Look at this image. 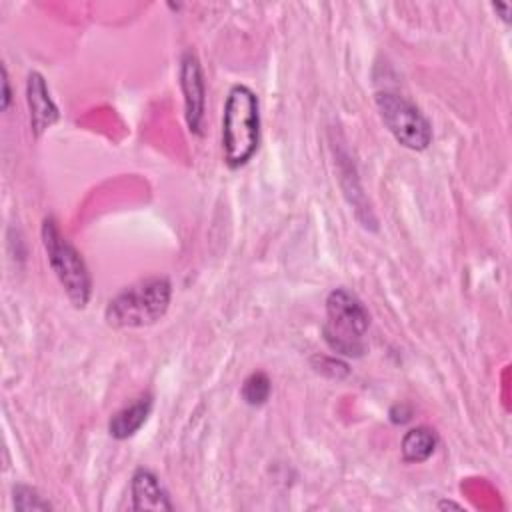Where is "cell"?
<instances>
[{"label":"cell","instance_id":"obj_10","mask_svg":"<svg viewBox=\"0 0 512 512\" xmlns=\"http://www.w3.org/2000/svg\"><path fill=\"white\" fill-rule=\"evenodd\" d=\"M438 448V436L432 428L428 426H416L410 428L400 442V452L402 460L410 464H420L426 462Z\"/></svg>","mask_w":512,"mask_h":512},{"label":"cell","instance_id":"obj_12","mask_svg":"<svg viewBox=\"0 0 512 512\" xmlns=\"http://www.w3.org/2000/svg\"><path fill=\"white\" fill-rule=\"evenodd\" d=\"M14 506L18 510H52V504L44 500L36 488L22 484L14 488Z\"/></svg>","mask_w":512,"mask_h":512},{"label":"cell","instance_id":"obj_16","mask_svg":"<svg viewBox=\"0 0 512 512\" xmlns=\"http://www.w3.org/2000/svg\"><path fill=\"white\" fill-rule=\"evenodd\" d=\"M438 508H456V510H462V506H460V504H454V502H446V500H444V502H440V504H438Z\"/></svg>","mask_w":512,"mask_h":512},{"label":"cell","instance_id":"obj_5","mask_svg":"<svg viewBox=\"0 0 512 512\" xmlns=\"http://www.w3.org/2000/svg\"><path fill=\"white\" fill-rule=\"evenodd\" d=\"M376 108L388 132L408 150H426L432 142V126L428 118L410 100L396 92H376Z\"/></svg>","mask_w":512,"mask_h":512},{"label":"cell","instance_id":"obj_14","mask_svg":"<svg viewBox=\"0 0 512 512\" xmlns=\"http://www.w3.org/2000/svg\"><path fill=\"white\" fill-rule=\"evenodd\" d=\"M12 100V92H10V82H8V72L2 66V110H6L10 106Z\"/></svg>","mask_w":512,"mask_h":512},{"label":"cell","instance_id":"obj_8","mask_svg":"<svg viewBox=\"0 0 512 512\" xmlns=\"http://www.w3.org/2000/svg\"><path fill=\"white\" fill-rule=\"evenodd\" d=\"M130 492H132V510L144 512H170L174 510L168 492L162 488L158 476L146 468H138L132 474L130 480Z\"/></svg>","mask_w":512,"mask_h":512},{"label":"cell","instance_id":"obj_1","mask_svg":"<svg viewBox=\"0 0 512 512\" xmlns=\"http://www.w3.org/2000/svg\"><path fill=\"white\" fill-rule=\"evenodd\" d=\"M260 144V102L244 84L228 90L222 112V154L228 168L250 162Z\"/></svg>","mask_w":512,"mask_h":512},{"label":"cell","instance_id":"obj_4","mask_svg":"<svg viewBox=\"0 0 512 512\" xmlns=\"http://www.w3.org/2000/svg\"><path fill=\"white\" fill-rule=\"evenodd\" d=\"M42 244L46 250L48 264L62 284L68 300L74 308H84L92 294V278L86 268L80 252L68 242V238L60 232L56 220L52 216L42 222Z\"/></svg>","mask_w":512,"mask_h":512},{"label":"cell","instance_id":"obj_6","mask_svg":"<svg viewBox=\"0 0 512 512\" xmlns=\"http://www.w3.org/2000/svg\"><path fill=\"white\" fill-rule=\"evenodd\" d=\"M180 90L184 94V118L192 134H202V118L206 108V86L200 60L194 52H184L180 58Z\"/></svg>","mask_w":512,"mask_h":512},{"label":"cell","instance_id":"obj_3","mask_svg":"<svg viewBox=\"0 0 512 512\" xmlns=\"http://www.w3.org/2000/svg\"><path fill=\"white\" fill-rule=\"evenodd\" d=\"M370 316L356 294L334 288L326 298V320L322 336L328 348L346 358H360L366 352Z\"/></svg>","mask_w":512,"mask_h":512},{"label":"cell","instance_id":"obj_15","mask_svg":"<svg viewBox=\"0 0 512 512\" xmlns=\"http://www.w3.org/2000/svg\"><path fill=\"white\" fill-rule=\"evenodd\" d=\"M492 8L502 12V16H500V18H502L506 24L510 22V6H508V4H492Z\"/></svg>","mask_w":512,"mask_h":512},{"label":"cell","instance_id":"obj_9","mask_svg":"<svg viewBox=\"0 0 512 512\" xmlns=\"http://www.w3.org/2000/svg\"><path fill=\"white\" fill-rule=\"evenodd\" d=\"M154 400L150 394H144L140 398H136L132 404L124 406L122 410H118L110 422H108V432L112 438L116 440H126L132 438L148 420L150 412H152Z\"/></svg>","mask_w":512,"mask_h":512},{"label":"cell","instance_id":"obj_13","mask_svg":"<svg viewBox=\"0 0 512 512\" xmlns=\"http://www.w3.org/2000/svg\"><path fill=\"white\" fill-rule=\"evenodd\" d=\"M412 416V410L406 406V404H396L392 410H390V420L394 424H404L408 422Z\"/></svg>","mask_w":512,"mask_h":512},{"label":"cell","instance_id":"obj_2","mask_svg":"<svg viewBox=\"0 0 512 512\" xmlns=\"http://www.w3.org/2000/svg\"><path fill=\"white\" fill-rule=\"evenodd\" d=\"M172 298V284L166 276L138 280L120 290L106 306L104 320L112 328H142L158 322Z\"/></svg>","mask_w":512,"mask_h":512},{"label":"cell","instance_id":"obj_7","mask_svg":"<svg viewBox=\"0 0 512 512\" xmlns=\"http://www.w3.org/2000/svg\"><path fill=\"white\" fill-rule=\"evenodd\" d=\"M26 102L30 112V130L34 138H40L58 118V106L54 104L46 80L40 72H30L26 80Z\"/></svg>","mask_w":512,"mask_h":512},{"label":"cell","instance_id":"obj_11","mask_svg":"<svg viewBox=\"0 0 512 512\" xmlns=\"http://www.w3.org/2000/svg\"><path fill=\"white\" fill-rule=\"evenodd\" d=\"M270 390H272L270 378L264 372H252L244 380L240 394L248 406H262L270 398Z\"/></svg>","mask_w":512,"mask_h":512}]
</instances>
